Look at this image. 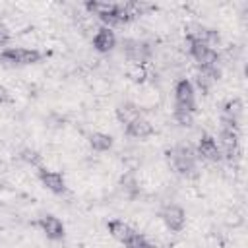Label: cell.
<instances>
[{
  "mask_svg": "<svg viewBox=\"0 0 248 248\" xmlns=\"http://www.w3.org/2000/svg\"><path fill=\"white\" fill-rule=\"evenodd\" d=\"M85 10L93 16H97L103 23L110 27L116 25H126L130 23L134 17L130 16V12L126 10L124 4H114V2H101V0H87L85 2Z\"/></svg>",
  "mask_w": 248,
  "mask_h": 248,
  "instance_id": "cell-1",
  "label": "cell"
},
{
  "mask_svg": "<svg viewBox=\"0 0 248 248\" xmlns=\"http://www.w3.org/2000/svg\"><path fill=\"white\" fill-rule=\"evenodd\" d=\"M165 159L172 167V170L182 176H190L196 170V151L190 145H174L167 149Z\"/></svg>",
  "mask_w": 248,
  "mask_h": 248,
  "instance_id": "cell-2",
  "label": "cell"
},
{
  "mask_svg": "<svg viewBox=\"0 0 248 248\" xmlns=\"http://www.w3.org/2000/svg\"><path fill=\"white\" fill-rule=\"evenodd\" d=\"M219 140H221V145H219L221 155H225L229 161L236 159L238 157V122L221 116Z\"/></svg>",
  "mask_w": 248,
  "mask_h": 248,
  "instance_id": "cell-3",
  "label": "cell"
},
{
  "mask_svg": "<svg viewBox=\"0 0 248 248\" xmlns=\"http://www.w3.org/2000/svg\"><path fill=\"white\" fill-rule=\"evenodd\" d=\"M43 58V54L35 48H4L0 50V60L4 64L10 66H29V64H37Z\"/></svg>",
  "mask_w": 248,
  "mask_h": 248,
  "instance_id": "cell-4",
  "label": "cell"
},
{
  "mask_svg": "<svg viewBox=\"0 0 248 248\" xmlns=\"http://www.w3.org/2000/svg\"><path fill=\"white\" fill-rule=\"evenodd\" d=\"M174 101L178 110H186V112H196V93H194V85L190 79H178L174 85Z\"/></svg>",
  "mask_w": 248,
  "mask_h": 248,
  "instance_id": "cell-5",
  "label": "cell"
},
{
  "mask_svg": "<svg viewBox=\"0 0 248 248\" xmlns=\"http://www.w3.org/2000/svg\"><path fill=\"white\" fill-rule=\"evenodd\" d=\"M122 52L126 54L128 60L136 64H143L151 56V45L140 39H124L122 41Z\"/></svg>",
  "mask_w": 248,
  "mask_h": 248,
  "instance_id": "cell-6",
  "label": "cell"
},
{
  "mask_svg": "<svg viewBox=\"0 0 248 248\" xmlns=\"http://www.w3.org/2000/svg\"><path fill=\"white\" fill-rule=\"evenodd\" d=\"M159 217L163 219L165 227L169 231H172V232H180L184 229V225H186V213H184V209L180 205H174V203L165 205L159 211Z\"/></svg>",
  "mask_w": 248,
  "mask_h": 248,
  "instance_id": "cell-7",
  "label": "cell"
},
{
  "mask_svg": "<svg viewBox=\"0 0 248 248\" xmlns=\"http://www.w3.org/2000/svg\"><path fill=\"white\" fill-rule=\"evenodd\" d=\"M188 45H190V54L200 64V68H215L217 66L219 54L215 48L202 45V43H188Z\"/></svg>",
  "mask_w": 248,
  "mask_h": 248,
  "instance_id": "cell-8",
  "label": "cell"
},
{
  "mask_svg": "<svg viewBox=\"0 0 248 248\" xmlns=\"http://www.w3.org/2000/svg\"><path fill=\"white\" fill-rule=\"evenodd\" d=\"M186 41L188 43H202V45H207V46H215L219 45L221 37L215 29H209V27H203V25H194L186 31Z\"/></svg>",
  "mask_w": 248,
  "mask_h": 248,
  "instance_id": "cell-9",
  "label": "cell"
},
{
  "mask_svg": "<svg viewBox=\"0 0 248 248\" xmlns=\"http://www.w3.org/2000/svg\"><path fill=\"white\" fill-rule=\"evenodd\" d=\"M39 180L43 182V186L46 190H50L52 194H64L66 192V178L62 172L58 170H50V169H43L39 167Z\"/></svg>",
  "mask_w": 248,
  "mask_h": 248,
  "instance_id": "cell-10",
  "label": "cell"
},
{
  "mask_svg": "<svg viewBox=\"0 0 248 248\" xmlns=\"http://www.w3.org/2000/svg\"><path fill=\"white\" fill-rule=\"evenodd\" d=\"M37 225L41 227V231L46 234V238L50 240H62L64 234H66V229H64V223L56 217V215H43L39 217Z\"/></svg>",
  "mask_w": 248,
  "mask_h": 248,
  "instance_id": "cell-11",
  "label": "cell"
},
{
  "mask_svg": "<svg viewBox=\"0 0 248 248\" xmlns=\"http://www.w3.org/2000/svg\"><path fill=\"white\" fill-rule=\"evenodd\" d=\"M198 155L203 157V159H207V161H213V163L221 161V157H223L217 141L209 134H202V138L198 141Z\"/></svg>",
  "mask_w": 248,
  "mask_h": 248,
  "instance_id": "cell-12",
  "label": "cell"
},
{
  "mask_svg": "<svg viewBox=\"0 0 248 248\" xmlns=\"http://www.w3.org/2000/svg\"><path fill=\"white\" fill-rule=\"evenodd\" d=\"M93 46L97 52H110L116 46V35L108 27H101L93 37Z\"/></svg>",
  "mask_w": 248,
  "mask_h": 248,
  "instance_id": "cell-13",
  "label": "cell"
},
{
  "mask_svg": "<svg viewBox=\"0 0 248 248\" xmlns=\"http://www.w3.org/2000/svg\"><path fill=\"white\" fill-rule=\"evenodd\" d=\"M107 229H108V234H110L112 238H116L118 242H128V240L136 234V231H134L128 223H124V221H120V219L108 221V223H107Z\"/></svg>",
  "mask_w": 248,
  "mask_h": 248,
  "instance_id": "cell-14",
  "label": "cell"
},
{
  "mask_svg": "<svg viewBox=\"0 0 248 248\" xmlns=\"http://www.w3.org/2000/svg\"><path fill=\"white\" fill-rule=\"evenodd\" d=\"M219 76H221V72H219L217 66H215V68H200V72H198V76H196V83H198V87H200L203 93H207V91L219 81Z\"/></svg>",
  "mask_w": 248,
  "mask_h": 248,
  "instance_id": "cell-15",
  "label": "cell"
},
{
  "mask_svg": "<svg viewBox=\"0 0 248 248\" xmlns=\"http://www.w3.org/2000/svg\"><path fill=\"white\" fill-rule=\"evenodd\" d=\"M126 134L130 138H136V140H145V138H149L153 134V124L140 116L138 120H134L132 124L126 126Z\"/></svg>",
  "mask_w": 248,
  "mask_h": 248,
  "instance_id": "cell-16",
  "label": "cell"
},
{
  "mask_svg": "<svg viewBox=\"0 0 248 248\" xmlns=\"http://www.w3.org/2000/svg\"><path fill=\"white\" fill-rule=\"evenodd\" d=\"M116 118H118V122L120 124H124V126H128V124H132L134 120H138L140 118V108L134 105V103H120L118 107H116Z\"/></svg>",
  "mask_w": 248,
  "mask_h": 248,
  "instance_id": "cell-17",
  "label": "cell"
},
{
  "mask_svg": "<svg viewBox=\"0 0 248 248\" xmlns=\"http://www.w3.org/2000/svg\"><path fill=\"white\" fill-rule=\"evenodd\" d=\"M89 145L95 151H108L112 147V136L103 134V132H93L89 136Z\"/></svg>",
  "mask_w": 248,
  "mask_h": 248,
  "instance_id": "cell-18",
  "label": "cell"
},
{
  "mask_svg": "<svg viewBox=\"0 0 248 248\" xmlns=\"http://www.w3.org/2000/svg\"><path fill=\"white\" fill-rule=\"evenodd\" d=\"M223 116L229 118V120H234L238 122L240 116H242V103L238 99H231L223 105Z\"/></svg>",
  "mask_w": 248,
  "mask_h": 248,
  "instance_id": "cell-19",
  "label": "cell"
},
{
  "mask_svg": "<svg viewBox=\"0 0 248 248\" xmlns=\"http://www.w3.org/2000/svg\"><path fill=\"white\" fill-rule=\"evenodd\" d=\"M172 116H174L176 124H178V126H182V128H190V126L194 124V114H192V112H186V110H178V108H174Z\"/></svg>",
  "mask_w": 248,
  "mask_h": 248,
  "instance_id": "cell-20",
  "label": "cell"
},
{
  "mask_svg": "<svg viewBox=\"0 0 248 248\" xmlns=\"http://www.w3.org/2000/svg\"><path fill=\"white\" fill-rule=\"evenodd\" d=\"M21 159H23L25 163L33 165V167H39L43 157H41L39 151H35V149H23V151H21Z\"/></svg>",
  "mask_w": 248,
  "mask_h": 248,
  "instance_id": "cell-21",
  "label": "cell"
},
{
  "mask_svg": "<svg viewBox=\"0 0 248 248\" xmlns=\"http://www.w3.org/2000/svg\"><path fill=\"white\" fill-rule=\"evenodd\" d=\"M124 246H126V248H153V246H151L141 234H138V232H136L128 242H124Z\"/></svg>",
  "mask_w": 248,
  "mask_h": 248,
  "instance_id": "cell-22",
  "label": "cell"
},
{
  "mask_svg": "<svg viewBox=\"0 0 248 248\" xmlns=\"http://www.w3.org/2000/svg\"><path fill=\"white\" fill-rule=\"evenodd\" d=\"M10 43V29L6 27L4 21H0V48H4Z\"/></svg>",
  "mask_w": 248,
  "mask_h": 248,
  "instance_id": "cell-23",
  "label": "cell"
},
{
  "mask_svg": "<svg viewBox=\"0 0 248 248\" xmlns=\"http://www.w3.org/2000/svg\"><path fill=\"white\" fill-rule=\"evenodd\" d=\"M12 101H14V97H12L10 89L4 87V85H0V105H10Z\"/></svg>",
  "mask_w": 248,
  "mask_h": 248,
  "instance_id": "cell-24",
  "label": "cell"
}]
</instances>
